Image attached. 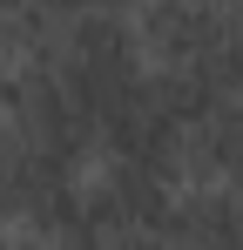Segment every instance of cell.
Returning a JSON list of instances; mask_svg holds the SVG:
<instances>
[{"instance_id": "cell-1", "label": "cell", "mask_w": 243, "mask_h": 250, "mask_svg": "<svg viewBox=\"0 0 243 250\" xmlns=\"http://www.w3.org/2000/svg\"><path fill=\"white\" fill-rule=\"evenodd\" d=\"M176 189H182L176 169H149V163H128V156H95L75 183L81 223L95 230V244L122 237V230H169Z\"/></svg>"}, {"instance_id": "cell-2", "label": "cell", "mask_w": 243, "mask_h": 250, "mask_svg": "<svg viewBox=\"0 0 243 250\" xmlns=\"http://www.w3.org/2000/svg\"><path fill=\"white\" fill-rule=\"evenodd\" d=\"M27 14H40L47 27H68V21H95V14H128L135 0H20Z\"/></svg>"}, {"instance_id": "cell-3", "label": "cell", "mask_w": 243, "mask_h": 250, "mask_svg": "<svg viewBox=\"0 0 243 250\" xmlns=\"http://www.w3.org/2000/svg\"><path fill=\"white\" fill-rule=\"evenodd\" d=\"M101 250H182L169 230H122V237H101Z\"/></svg>"}, {"instance_id": "cell-4", "label": "cell", "mask_w": 243, "mask_h": 250, "mask_svg": "<svg viewBox=\"0 0 243 250\" xmlns=\"http://www.w3.org/2000/svg\"><path fill=\"white\" fill-rule=\"evenodd\" d=\"M0 250H68V244H54L47 230H27V223H0Z\"/></svg>"}, {"instance_id": "cell-5", "label": "cell", "mask_w": 243, "mask_h": 250, "mask_svg": "<svg viewBox=\"0 0 243 250\" xmlns=\"http://www.w3.org/2000/svg\"><path fill=\"white\" fill-rule=\"evenodd\" d=\"M14 7H20V0H0V34H7V21H14Z\"/></svg>"}, {"instance_id": "cell-6", "label": "cell", "mask_w": 243, "mask_h": 250, "mask_svg": "<svg viewBox=\"0 0 243 250\" xmlns=\"http://www.w3.org/2000/svg\"><path fill=\"white\" fill-rule=\"evenodd\" d=\"M237 196H243V189H237Z\"/></svg>"}]
</instances>
